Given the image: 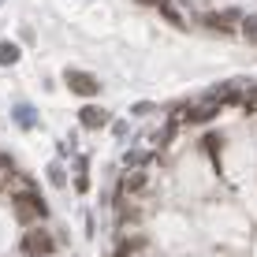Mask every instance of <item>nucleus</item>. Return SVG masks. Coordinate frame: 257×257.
<instances>
[{
  "instance_id": "nucleus-8",
  "label": "nucleus",
  "mask_w": 257,
  "mask_h": 257,
  "mask_svg": "<svg viewBox=\"0 0 257 257\" xmlns=\"http://www.w3.org/2000/svg\"><path fill=\"white\" fill-rule=\"evenodd\" d=\"M238 30L246 34V41H257V15H242V23H238Z\"/></svg>"
},
{
  "instance_id": "nucleus-1",
  "label": "nucleus",
  "mask_w": 257,
  "mask_h": 257,
  "mask_svg": "<svg viewBox=\"0 0 257 257\" xmlns=\"http://www.w3.org/2000/svg\"><path fill=\"white\" fill-rule=\"evenodd\" d=\"M56 250V242H52L49 231H41V227H30V231L23 235V253L26 257H49Z\"/></svg>"
},
{
  "instance_id": "nucleus-12",
  "label": "nucleus",
  "mask_w": 257,
  "mask_h": 257,
  "mask_svg": "<svg viewBox=\"0 0 257 257\" xmlns=\"http://www.w3.org/2000/svg\"><path fill=\"white\" fill-rule=\"evenodd\" d=\"M142 4H153V8H161V12H164V8H168V0H142Z\"/></svg>"
},
{
  "instance_id": "nucleus-5",
  "label": "nucleus",
  "mask_w": 257,
  "mask_h": 257,
  "mask_svg": "<svg viewBox=\"0 0 257 257\" xmlns=\"http://www.w3.org/2000/svg\"><path fill=\"white\" fill-rule=\"evenodd\" d=\"M78 123H82V127H104V123H108V112H104V108H90V104H86V108L78 112Z\"/></svg>"
},
{
  "instance_id": "nucleus-11",
  "label": "nucleus",
  "mask_w": 257,
  "mask_h": 257,
  "mask_svg": "<svg viewBox=\"0 0 257 257\" xmlns=\"http://www.w3.org/2000/svg\"><path fill=\"white\" fill-rule=\"evenodd\" d=\"M49 179H52V183L60 187V183H64V172H60V168H49Z\"/></svg>"
},
{
  "instance_id": "nucleus-4",
  "label": "nucleus",
  "mask_w": 257,
  "mask_h": 257,
  "mask_svg": "<svg viewBox=\"0 0 257 257\" xmlns=\"http://www.w3.org/2000/svg\"><path fill=\"white\" fill-rule=\"evenodd\" d=\"M146 172H142V168H131V172L127 175H123V179H119V190H127V194H142V190H146Z\"/></svg>"
},
{
  "instance_id": "nucleus-2",
  "label": "nucleus",
  "mask_w": 257,
  "mask_h": 257,
  "mask_svg": "<svg viewBox=\"0 0 257 257\" xmlns=\"http://www.w3.org/2000/svg\"><path fill=\"white\" fill-rule=\"evenodd\" d=\"M64 82H67V90L78 93V97H93L97 93V78L86 75V71H64Z\"/></svg>"
},
{
  "instance_id": "nucleus-6",
  "label": "nucleus",
  "mask_w": 257,
  "mask_h": 257,
  "mask_svg": "<svg viewBox=\"0 0 257 257\" xmlns=\"http://www.w3.org/2000/svg\"><path fill=\"white\" fill-rule=\"evenodd\" d=\"M216 108H220V104H198V108H187V119L190 123H205V119L216 116Z\"/></svg>"
},
{
  "instance_id": "nucleus-10",
  "label": "nucleus",
  "mask_w": 257,
  "mask_h": 257,
  "mask_svg": "<svg viewBox=\"0 0 257 257\" xmlns=\"http://www.w3.org/2000/svg\"><path fill=\"white\" fill-rule=\"evenodd\" d=\"M127 164L131 168H142V164H146V153H138V149H135V153H127Z\"/></svg>"
},
{
  "instance_id": "nucleus-9",
  "label": "nucleus",
  "mask_w": 257,
  "mask_h": 257,
  "mask_svg": "<svg viewBox=\"0 0 257 257\" xmlns=\"http://www.w3.org/2000/svg\"><path fill=\"white\" fill-rule=\"evenodd\" d=\"M15 119H19L23 127H34V123H38V112L26 108V104H19V108H15Z\"/></svg>"
},
{
  "instance_id": "nucleus-3",
  "label": "nucleus",
  "mask_w": 257,
  "mask_h": 257,
  "mask_svg": "<svg viewBox=\"0 0 257 257\" xmlns=\"http://www.w3.org/2000/svg\"><path fill=\"white\" fill-rule=\"evenodd\" d=\"M238 23H242V15H238L235 8H227V12H220V15H205V26H212V30H235Z\"/></svg>"
},
{
  "instance_id": "nucleus-7",
  "label": "nucleus",
  "mask_w": 257,
  "mask_h": 257,
  "mask_svg": "<svg viewBox=\"0 0 257 257\" xmlns=\"http://www.w3.org/2000/svg\"><path fill=\"white\" fill-rule=\"evenodd\" d=\"M15 60H19V45H12V41H0V64L12 67Z\"/></svg>"
}]
</instances>
